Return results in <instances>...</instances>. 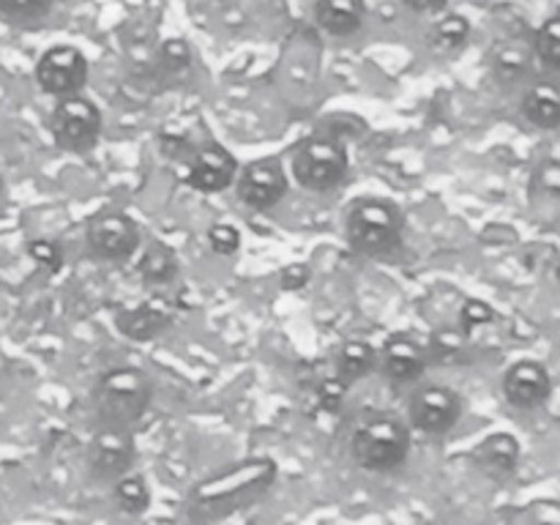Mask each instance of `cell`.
I'll list each match as a JSON object with an SVG mask.
<instances>
[{
    "label": "cell",
    "mask_w": 560,
    "mask_h": 525,
    "mask_svg": "<svg viewBox=\"0 0 560 525\" xmlns=\"http://www.w3.org/2000/svg\"><path fill=\"white\" fill-rule=\"evenodd\" d=\"M273 479H277V465L271 459H246L238 468H228L224 474L206 479L191 492L189 517L200 525L217 523V520L260 501Z\"/></svg>",
    "instance_id": "6da1fadb"
},
{
    "label": "cell",
    "mask_w": 560,
    "mask_h": 525,
    "mask_svg": "<svg viewBox=\"0 0 560 525\" xmlns=\"http://www.w3.org/2000/svg\"><path fill=\"white\" fill-rule=\"evenodd\" d=\"M153 388L142 370L135 366H118L107 375L98 377L93 388V416L98 427H118V430H135L151 405Z\"/></svg>",
    "instance_id": "7a4b0ae2"
},
{
    "label": "cell",
    "mask_w": 560,
    "mask_h": 525,
    "mask_svg": "<svg viewBox=\"0 0 560 525\" xmlns=\"http://www.w3.org/2000/svg\"><path fill=\"white\" fill-rule=\"evenodd\" d=\"M355 465L370 474H392L410 457V430L394 413H372L350 435Z\"/></svg>",
    "instance_id": "3957f363"
},
{
    "label": "cell",
    "mask_w": 560,
    "mask_h": 525,
    "mask_svg": "<svg viewBox=\"0 0 560 525\" xmlns=\"http://www.w3.org/2000/svg\"><path fill=\"white\" fill-rule=\"evenodd\" d=\"M345 233H348V244L355 255H388V252H394L402 244L405 213L392 200L361 197L348 211Z\"/></svg>",
    "instance_id": "277c9868"
},
{
    "label": "cell",
    "mask_w": 560,
    "mask_h": 525,
    "mask_svg": "<svg viewBox=\"0 0 560 525\" xmlns=\"http://www.w3.org/2000/svg\"><path fill=\"white\" fill-rule=\"evenodd\" d=\"M348 148L331 135L306 137L293 153L295 180L310 191L337 189L348 175Z\"/></svg>",
    "instance_id": "5b68a950"
},
{
    "label": "cell",
    "mask_w": 560,
    "mask_h": 525,
    "mask_svg": "<svg viewBox=\"0 0 560 525\" xmlns=\"http://www.w3.org/2000/svg\"><path fill=\"white\" fill-rule=\"evenodd\" d=\"M102 109L82 93L74 96H63L55 104L52 115H49V131H52L55 145L63 151H91L102 137Z\"/></svg>",
    "instance_id": "8992f818"
},
{
    "label": "cell",
    "mask_w": 560,
    "mask_h": 525,
    "mask_svg": "<svg viewBox=\"0 0 560 525\" xmlns=\"http://www.w3.org/2000/svg\"><path fill=\"white\" fill-rule=\"evenodd\" d=\"M137 459V446L131 430L118 427H98L96 435L88 443L85 465L88 474L98 485H115L120 476L131 474Z\"/></svg>",
    "instance_id": "52a82bcc"
},
{
    "label": "cell",
    "mask_w": 560,
    "mask_h": 525,
    "mask_svg": "<svg viewBox=\"0 0 560 525\" xmlns=\"http://www.w3.org/2000/svg\"><path fill=\"white\" fill-rule=\"evenodd\" d=\"M410 424L430 438L448 435L463 419V397L454 388L432 383L421 386L408 402Z\"/></svg>",
    "instance_id": "ba28073f"
},
{
    "label": "cell",
    "mask_w": 560,
    "mask_h": 525,
    "mask_svg": "<svg viewBox=\"0 0 560 525\" xmlns=\"http://www.w3.org/2000/svg\"><path fill=\"white\" fill-rule=\"evenodd\" d=\"M36 82L49 96H74L88 82V58L71 44H55L38 58Z\"/></svg>",
    "instance_id": "9c48e42d"
},
{
    "label": "cell",
    "mask_w": 560,
    "mask_h": 525,
    "mask_svg": "<svg viewBox=\"0 0 560 525\" xmlns=\"http://www.w3.org/2000/svg\"><path fill=\"white\" fill-rule=\"evenodd\" d=\"M88 249L98 257V260H129L140 246V230H137L135 219L126 217L120 211H98L88 219Z\"/></svg>",
    "instance_id": "30bf717a"
},
{
    "label": "cell",
    "mask_w": 560,
    "mask_h": 525,
    "mask_svg": "<svg viewBox=\"0 0 560 525\" xmlns=\"http://www.w3.org/2000/svg\"><path fill=\"white\" fill-rule=\"evenodd\" d=\"M235 189H238L241 202L252 211H271L288 195V175H284L282 162L273 156L249 162L235 175Z\"/></svg>",
    "instance_id": "8fae6325"
},
{
    "label": "cell",
    "mask_w": 560,
    "mask_h": 525,
    "mask_svg": "<svg viewBox=\"0 0 560 525\" xmlns=\"http://www.w3.org/2000/svg\"><path fill=\"white\" fill-rule=\"evenodd\" d=\"M235 175H238V162L233 159V153L219 142H206L202 148H197L186 167V184L206 195H217L235 184Z\"/></svg>",
    "instance_id": "7c38bea8"
},
{
    "label": "cell",
    "mask_w": 560,
    "mask_h": 525,
    "mask_svg": "<svg viewBox=\"0 0 560 525\" xmlns=\"http://www.w3.org/2000/svg\"><path fill=\"white\" fill-rule=\"evenodd\" d=\"M552 377L545 364L523 359L512 364L503 375V397L517 410H536L550 399Z\"/></svg>",
    "instance_id": "4fadbf2b"
},
{
    "label": "cell",
    "mask_w": 560,
    "mask_h": 525,
    "mask_svg": "<svg viewBox=\"0 0 560 525\" xmlns=\"http://www.w3.org/2000/svg\"><path fill=\"white\" fill-rule=\"evenodd\" d=\"M427 364H430V353L405 334L386 339L383 350L377 353V366L394 383H416L424 375Z\"/></svg>",
    "instance_id": "5bb4252c"
},
{
    "label": "cell",
    "mask_w": 560,
    "mask_h": 525,
    "mask_svg": "<svg viewBox=\"0 0 560 525\" xmlns=\"http://www.w3.org/2000/svg\"><path fill=\"white\" fill-rule=\"evenodd\" d=\"M173 323V301L156 295L151 301H142L135 310H124L118 315V328L124 337L135 339V342H148V339H156L159 334L167 331V326Z\"/></svg>",
    "instance_id": "9a60e30c"
},
{
    "label": "cell",
    "mask_w": 560,
    "mask_h": 525,
    "mask_svg": "<svg viewBox=\"0 0 560 525\" xmlns=\"http://www.w3.org/2000/svg\"><path fill=\"white\" fill-rule=\"evenodd\" d=\"M520 459H523V446L512 432H492L474 448V463L479 465L481 474L495 481L514 476Z\"/></svg>",
    "instance_id": "2e32d148"
},
{
    "label": "cell",
    "mask_w": 560,
    "mask_h": 525,
    "mask_svg": "<svg viewBox=\"0 0 560 525\" xmlns=\"http://www.w3.org/2000/svg\"><path fill=\"white\" fill-rule=\"evenodd\" d=\"M315 22L337 38H348L366 22L364 0H317Z\"/></svg>",
    "instance_id": "e0dca14e"
},
{
    "label": "cell",
    "mask_w": 560,
    "mask_h": 525,
    "mask_svg": "<svg viewBox=\"0 0 560 525\" xmlns=\"http://www.w3.org/2000/svg\"><path fill=\"white\" fill-rule=\"evenodd\" d=\"M520 109L536 129H560V88L552 82H536L523 96Z\"/></svg>",
    "instance_id": "ac0fdd59"
},
{
    "label": "cell",
    "mask_w": 560,
    "mask_h": 525,
    "mask_svg": "<svg viewBox=\"0 0 560 525\" xmlns=\"http://www.w3.org/2000/svg\"><path fill=\"white\" fill-rule=\"evenodd\" d=\"M530 206L539 211V217H550L560 211V162L550 159L541 162L530 175Z\"/></svg>",
    "instance_id": "d6986e66"
},
{
    "label": "cell",
    "mask_w": 560,
    "mask_h": 525,
    "mask_svg": "<svg viewBox=\"0 0 560 525\" xmlns=\"http://www.w3.org/2000/svg\"><path fill=\"white\" fill-rule=\"evenodd\" d=\"M377 370V350L364 339H350L337 353V375L345 383H355Z\"/></svg>",
    "instance_id": "ffe728a7"
},
{
    "label": "cell",
    "mask_w": 560,
    "mask_h": 525,
    "mask_svg": "<svg viewBox=\"0 0 560 525\" xmlns=\"http://www.w3.org/2000/svg\"><path fill=\"white\" fill-rule=\"evenodd\" d=\"M137 271H140L142 282L151 284V288H167V284H173L178 279V260H175V255L167 246L156 241V244H151L145 249Z\"/></svg>",
    "instance_id": "44dd1931"
},
{
    "label": "cell",
    "mask_w": 560,
    "mask_h": 525,
    "mask_svg": "<svg viewBox=\"0 0 560 525\" xmlns=\"http://www.w3.org/2000/svg\"><path fill=\"white\" fill-rule=\"evenodd\" d=\"M113 501L129 517H140L151 509V487L140 474H126L113 485Z\"/></svg>",
    "instance_id": "7402d4cb"
},
{
    "label": "cell",
    "mask_w": 560,
    "mask_h": 525,
    "mask_svg": "<svg viewBox=\"0 0 560 525\" xmlns=\"http://www.w3.org/2000/svg\"><path fill=\"white\" fill-rule=\"evenodd\" d=\"M536 58L541 60V66H547L550 71L560 74V16H552L545 25L536 31L534 38Z\"/></svg>",
    "instance_id": "603a6c76"
},
{
    "label": "cell",
    "mask_w": 560,
    "mask_h": 525,
    "mask_svg": "<svg viewBox=\"0 0 560 525\" xmlns=\"http://www.w3.org/2000/svg\"><path fill=\"white\" fill-rule=\"evenodd\" d=\"M52 9V0H0V16L11 25H33L42 22Z\"/></svg>",
    "instance_id": "cb8c5ba5"
},
{
    "label": "cell",
    "mask_w": 560,
    "mask_h": 525,
    "mask_svg": "<svg viewBox=\"0 0 560 525\" xmlns=\"http://www.w3.org/2000/svg\"><path fill=\"white\" fill-rule=\"evenodd\" d=\"M159 66H162L164 74L173 80V77H184L191 69V49L184 38H167L159 47Z\"/></svg>",
    "instance_id": "d4e9b609"
},
{
    "label": "cell",
    "mask_w": 560,
    "mask_h": 525,
    "mask_svg": "<svg viewBox=\"0 0 560 525\" xmlns=\"http://www.w3.org/2000/svg\"><path fill=\"white\" fill-rule=\"evenodd\" d=\"M470 36V22L463 14L443 16L435 25V42L441 49H459Z\"/></svg>",
    "instance_id": "484cf974"
},
{
    "label": "cell",
    "mask_w": 560,
    "mask_h": 525,
    "mask_svg": "<svg viewBox=\"0 0 560 525\" xmlns=\"http://www.w3.org/2000/svg\"><path fill=\"white\" fill-rule=\"evenodd\" d=\"M27 255H31V260L47 273H58L60 268H63V252H60V246L49 238H33L31 244H27Z\"/></svg>",
    "instance_id": "4316f807"
},
{
    "label": "cell",
    "mask_w": 560,
    "mask_h": 525,
    "mask_svg": "<svg viewBox=\"0 0 560 525\" xmlns=\"http://www.w3.org/2000/svg\"><path fill=\"white\" fill-rule=\"evenodd\" d=\"M465 337L463 331H443L438 334L435 342H432V355L443 364H457L465 359Z\"/></svg>",
    "instance_id": "83f0119b"
},
{
    "label": "cell",
    "mask_w": 560,
    "mask_h": 525,
    "mask_svg": "<svg viewBox=\"0 0 560 525\" xmlns=\"http://www.w3.org/2000/svg\"><path fill=\"white\" fill-rule=\"evenodd\" d=\"M492 320H495V310H492L487 301L468 299L465 301L463 310H459V331L463 334L476 331V328L487 326V323H492Z\"/></svg>",
    "instance_id": "f1b7e54d"
},
{
    "label": "cell",
    "mask_w": 560,
    "mask_h": 525,
    "mask_svg": "<svg viewBox=\"0 0 560 525\" xmlns=\"http://www.w3.org/2000/svg\"><path fill=\"white\" fill-rule=\"evenodd\" d=\"M315 397H317V405H320L323 410H328V413H337V410L345 405V397H348V383H345L339 375L326 377V381H320V386H317Z\"/></svg>",
    "instance_id": "f546056e"
},
{
    "label": "cell",
    "mask_w": 560,
    "mask_h": 525,
    "mask_svg": "<svg viewBox=\"0 0 560 525\" xmlns=\"http://www.w3.org/2000/svg\"><path fill=\"white\" fill-rule=\"evenodd\" d=\"M208 244L219 257H233L241 249V233L233 224H213L208 230Z\"/></svg>",
    "instance_id": "4dcf8cb0"
},
{
    "label": "cell",
    "mask_w": 560,
    "mask_h": 525,
    "mask_svg": "<svg viewBox=\"0 0 560 525\" xmlns=\"http://www.w3.org/2000/svg\"><path fill=\"white\" fill-rule=\"evenodd\" d=\"M525 69H528V58H525L520 49L509 47V49H503L501 55H498L495 71H498V77H501L503 82L520 80V77L525 74Z\"/></svg>",
    "instance_id": "1f68e13d"
},
{
    "label": "cell",
    "mask_w": 560,
    "mask_h": 525,
    "mask_svg": "<svg viewBox=\"0 0 560 525\" xmlns=\"http://www.w3.org/2000/svg\"><path fill=\"white\" fill-rule=\"evenodd\" d=\"M310 282V268L306 266H288L282 271V288L284 290H299Z\"/></svg>",
    "instance_id": "d6a6232c"
},
{
    "label": "cell",
    "mask_w": 560,
    "mask_h": 525,
    "mask_svg": "<svg viewBox=\"0 0 560 525\" xmlns=\"http://www.w3.org/2000/svg\"><path fill=\"white\" fill-rule=\"evenodd\" d=\"M446 3L448 0H402L405 9L419 11V14H435V11H441Z\"/></svg>",
    "instance_id": "836d02e7"
},
{
    "label": "cell",
    "mask_w": 560,
    "mask_h": 525,
    "mask_svg": "<svg viewBox=\"0 0 560 525\" xmlns=\"http://www.w3.org/2000/svg\"><path fill=\"white\" fill-rule=\"evenodd\" d=\"M556 279H558V284H560V260H558V266H556Z\"/></svg>",
    "instance_id": "e575fe53"
},
{
    "label": "cell",
    "mask_w": 560,
    "mask_h": 525,
    "mask_svg": "<svg viewBox=\"0 0 560 525\" xmlns=\"http://www.w3.org/2000/svg\"><path fill=\"white\" fill-rule=\"evenodd\" d=\"M0 200H3V178H0Z\"/></svg>",
    "instance_id": "d590c367"
},
{
    "label": "cell",
    "mask_w": 560,
    "mask_h": 525,
    "mask_svg": "<svg viewBox=\"0 0 560 525\" xmlns=\"http://www.w3.org/2000/svg\"><path fill=\"white\" fill-rule=\"evenodd\" d=\"M217 3H222V0H217Z\"/></svg>",
    "instance_id": "8d00e7d4"
}]
</instances>
